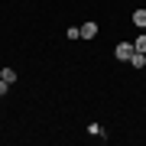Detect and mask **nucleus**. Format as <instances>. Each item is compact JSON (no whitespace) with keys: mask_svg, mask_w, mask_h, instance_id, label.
I'll return each instance as SVG.
<instances>
[{"mask_svg":"<svg viewBox=\"0 0 146 146\" xmlns=\"http://www.w3.org/2000/svg\"><path fill=\"white\" fill-rule=\"evenodd\" d=\"M0 78H3V81H10V84H13V81H16V72H13V68H3V72H0Z\"/></svg>","mask_w":146,"mask_h":146,"instance_id":"nucleus-6","label":"nucleus"},{"mask_svg":"<svg viewBox=\"0 0 146 146\" xmlns=\"http://www.w3.org/2000/svg\"><path fill=\"white\" fill-rule=\"evenodd\" d=\"M88 133H91V136H104V130H101V123H88Z\"/></svg>","mask_w":146,"mask_h":146,"instance_id":"nucleus-8","label":"nucleus"},{"mask_svg":"<svg viewBox=\"0 0 146 146\" xmlns=\"http://www.w3.org/2000/svg\"><path fill=\"white\" fill-rule=\"evenodd\" d=\"M133 49H136V52H143V55H146V33H140V36L133 39Z\"/></svg>","mask_w":146,"mask_h":146,"instance_id":"nucleus-5","label":"nucleus"},{"mask_svg":"<svg viewBox=\"0 0 146 146\" xmlns=\"http://www.w3.org/2000/svg\"><path fill=\"white\" fill-rule=\"evenodd\" d=\"M136 52L133 49V42H120V46L114 49V58H120V62H130V55Z\"/></svg>","mask_w":146,"mask_h":146,"instance_id":"nucleus-1","label":"nucleus"},{"mask_svg":"<svg viewBox=\"0 0 146 146\" xmlns=\"http://www.w3.org/2000/svg\"><path fill=\"white\" fill-rule=\"evenodd\" d=\"M94 36H98V23H84V26H81V39H94Z\"/></svg>","mask_w":146,"mask_h":146,"instance_id":"nucleus-2","label":"nucleus"},{"mask_svg":"<svg viewBox=\"0 0 146 146\" xmlns=\"http://www.w3.org/2000/svg\"><path fill=\"white\" fill-rule=\"evenodd\" d=\"M65 36H68V39H81V26H68Z\"/></svg>","mask_w":146,"mask_h":146,"instance_id":"nucleus-7","label":"nucleus"},{"mask_svg":"<svg viewBox=\"0 0 146 146\" xmlns=\"http://www.w3.org/2000/svg\"><path fill=\"white\" fill-rule=\"evenodd\" d=\"M133 26L146 29V7H140V10H133Z\"/></svg>","mask_w":146,"mask_h":146,"instance_id":"nucleus-3","label":"nucleus"},{"mask_svg":"<svg viewBox=\"0 0 146 146\" xmlns=\"http://www.w3.org/2000/svg\"><path fill=\"white\" fill-rule=\"evenodd\" d=\"M130 65H133V68H146V55H143V52H133V55H130Z\"/></svg>","mask_w":146,"mask_h":146,"instance_id":"nucleus-4","label":"nucleus"}]
</instances>
